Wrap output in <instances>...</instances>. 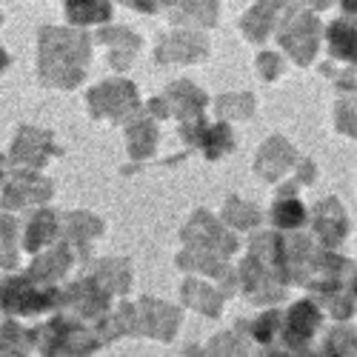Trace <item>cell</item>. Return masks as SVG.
<instances>
[{
    "mask_svg": "<svg viewBox=\"0 0 357 357\" xmlns=\"http://www.w3.org/2000/svg\"><path fill=\"white\" fill-rule=\"evenodd\" d=\"M241 283L249 301L278 303L286 294V241L275 231H263L255 237L249 257L241 266Z\"/></svg>",
    "mask_w": 357,
    "mask_h": 357,
    "instance_id": "obj_1",
    "label": "cell"
},
{
    "mask_svg": "<svg viewBox=\"0 0 357 357\" xmlns=\"http://www.w3.org/2000/svg\"><path fill=\"white\" fill-rule=\"evenodd\" d=\"M40 63L38 72L43 83L54 89H75L86 77L92 40L75 29H43L40 32Z\"/></svg>",
    "mask_w": 357,
    "mask_h": 357,
    "instance_id": "obj_2",
    "label": "cell"
},
{
    "mask_svg": "<svg viewBox=\"0 0 357 357\" xmlns=\"http://www.w3.org/2000/svg\"><path fill=\"white\" fill-rule=\"evenodd\" d=\"M35 349L43 354H92L100 340L95 337L92 329L72 317H54L46 326H38V332H32Z\"/></svg>",
    "mask_w": 357,
    "mask_h": 357,
    "instance_id": "obj_3",
    "label": "cell"
},
{
    "mask_svg": "<svg viewBox=\"0 0 357 357\" xmlns=\"http://www.w3.org/2000/svg\"><path fill=\"white\" fill-rule=\"evenodd\" d=\"M61 303V291L54 286H38L32 278H9L0 280V306L9 314L32 317L49 312Z\"/></svg>",
    "mask_w": 357,
    "mask_h": 357,
    "instance_id": "obj_4",
    "label": "cell"
},
{
    "mask_svg": "<svg viewBox=\"0 0 357 357\" xmlns=\"http://www.w3.org/2000/svg\"><path fill=\"white\" fill-rule=\"evenodd\" d=\"M89 109H92L98 121H114V123H126L129 117L143 112L135 83H129L123 77H114V80L95 86L92 92H89Z\"/></svg>",
    "mask_w": 357,
    "mask_h": 357,
    "instance_id": "obj_5",
    "label": "cell"
},
{
    "mask_svg": "<svg viewBox=\"0 0 357 357\" xmlns=\"http://www.w3.org/2000/svg\"><path fill=\"white\" fill-rule=\"evenodd\" d=\"M280 43L301 66H309L320 43V20L306 9H289L280 26Z\"/></svg>",
    "mask_w": 357,
    "mask_h": 357,
    "instance_id": "obj_6",
    "label": "cell"
},
{
    "mask_svg": "<svg viewBox=\"0 0 357 357\" xmlns=\"http://www.w3.org/2000/svg\"><path fill=\"white\" fill-rule=\"evenodd\" d=\"M203 109H206V95L189 80L172 83L160 98L149 103V112L155 117H177V121H183V123L203 121Z\"/></svg>",
    "mask_w": 357,
    "mask_h": 357,
    "instance_id": "obj_7",
    "label": "cell"
},
{
    "mask_svg": "<svg viewBox=\"0 0 357 357\" xmlns=\"http://www.w3.org/2000/svg\"><path fill=\"white\" fill-rule=\"evenodd\" d=\"M183 241L195 252L218 255V257H231V252L237 249V241L209 212H195V218L183 229Z\"/></svg>",
    "mask_w": 357,
    "mask_h": 357,
    "instance_id": "obj_8",
    "label": "cell"
},
{
    "mask_svg": "<svg viewBox=\"0 0 357 357\" xmlns=\"http://www.w3.org/2000/svg\"><path fill=\"white\" fill-rule=\"evenodd\" d=\"M320 309L314 301H301V303H294L286 314V320H280V343L294 351V354H301L309 349V340L314 337V332L320 329Z\"/></svg>",
    "mask_w": 357,
    "mask_h": 357,
    "instance_id": "obj_9",
    "label": "cell"
},
{
    "mask_svg": "<svg viewBox=\"0 0 357 357\" xmlns=\"http://www.w3.org/2000/svg\"><path fill=\"white\" fill-rule=\"evenodd\" d=\"M52 155H61V152L54 149L52 135L43 132V129H35V126H23V129L17 132V137H15L9 163H12L15 169L35 172V169H43Z\"/></svg>",
    "mask_w": 357,
    "mask_h": 357,
    "instance_id": "obj_10",
    "label": "cell"
},
{
    "mask_svg": "<svg viewBox=\"0 0 357 357\" xmlns=\"http://www.w3.org/2000/svg\"><path fill=\"white\" fill-rule=\"evenodd\" d=\"M177 326H181V309H174L163 301L143 297L135 309V332L149 335L155 340H172Z\"/></svg>",
    "mask_w": 357,
    "mask_h": 357,
    "instance_id": "obj_11",
    "label": "cell"
},
{
    "mask_svg": "<svg viewBox=\"0 0 357 357\" xmlns=\"http://www.w3.org/2000/svg\"><path fill=\"white\" fill-rule=\"evenodd\" d=\"M61 303L63 306H69V309H75L77 312V317L80 320H86V323H98L112 306V294H106L92 278H83V280H77L75 286H69L63 294H61Z\"/></svg>",
    "mask_w": 357,
    "mask_h": 357,
    "instance_id": "obj_12",
    "label": "cell"
},
{
    "mask_svg": "<svg viewBox=\"0 0 357 357\" xmlns=\"http://www.w3.org/2000/svg\"><path fill=\"white\" fill-rule=\"evenodd\" d=\"M181 135H183V140L189 146H197L209 160H220L223 155L231 152V146H234L231 129L226 123L206 126V121H195V123H183Z\"/></svg>",
    "mask_w": 357,
    "mask_h": 357,
    "instance_id": "obj_13",
    "label": "cell"
},
{
    "mask_svg": "<svg viewBox=\"0 0 357 357\" xmlns=\"http://www.w3.org/2000/svg\"><path fill=\"white\" fill-rule=\"evenodd\" d=\"M49 197H52V181H46V177H40L35 172L17 169V174L12 177V183L6 186L3 206L12 209V212H17V209H26V206L43 203Z\"/></svg>",
    "mask_w": 357,
    "mask_h": 357,
    "instance_id": "obj_14",
    "label": "cell"
},
{
    "mask_svg": "<svg viewBox=\"0 0 357 357\" xmlns=\"http://www.w3.org/2000/svg\"><path fill=\"white\" fill-rule=\"evenodd\" d=\"M206 52H209V40L200 32H174L160 43L158 61L160 63H195V61H203Z\"/></svg>",
    "mask_w": 357,
    "mask_h": 357,
    "instance_id": "obj_15",
    "label": "cell"
},
{
    "mask_svg": "<svg viewBox=\"0 0 357 357\" xmlns=\"http://www.w3.org/2000/svg\"><path fill=\"white\" fill-rule=\"evenodd\" d=\"M312 226H314V234L323 241V246H326V249H337V246L343 243L346 231H349L346 212H343V206H340L335 197L317 203Z\"/></svg>",
    "mask_w": 357,
    "mask_h": 357,
    "instance_id": "obj_16",
    "label": "cell"
},
{
    "mask_svg": "<svg viewBox=\"0 0 357 357\" xmlns=\"http://www.w3.org/2000/svg\"><path fill=\"white\" fill-rule=\"evenodd\" d=\"M294 163H297V155L289 146V140L272 137V140L263 143L260 155H257V174L263 177V181H280Z\"/></svg>",
    "mask_w": 357,
    "mask_h": 357,
    "instance_id": "obj_17",
    "label": "cell"
},
{
    "mask_svg": "<svg viewBox=\"0 0 357 357\" xmlns=\"http://www.w3.org/2000/svg\"><path fill=\"white\" fill-rule=\"evenodd\" d=\"M126 140H129V158L132 160H146L155 155L158 146V126L152 117H146L143 112H137L135 117L126 121Z\"/></svg>",
    "mask_w": 357,
    "mask_h": 357,
    "instance_id": "obj_18",
    "label": "cell"
},
{
    "mask_svg": "<svg viewBox=\"0 0 357 357\" xmlns=\"http://www.w3.org/2000/svg\"><path fill=\"white\" fill-rule=\"evenodd\" d=\"M98 40L109 46V52H112L109 63L114 69H129L137 49H140V38L135 32H129V29H100Z\"/></svg>",
    "mask_w": 357,
    "mask_h": 357,
    "instance_id": "obj_19",
    "label": "cell"
},
{
    "mask_svg": "<svg viewBox=\"0 0 357 357\" xmlns=\"http://www.w3.org/2000/svg\"><path fill=\"white\" fill-rule=\"evenodd\" d=\"M286 0H260V3L241 20V29L246 32L249 40H266L272 32V26L278 23V17L283 15Z\"/></svg>",
    "mask_w": 357,
    "mask_h": 357,
    "instance_id": "obj_20",
    "label": "cell"
},
{
    "mask_svg": "<svg viewBox=\"0 0 357 357\" xmlns=\"http://www.w3.org/2000/svg\"><path fill=\"white\" fill-rule=\"evenodd\" d=\"M103 231V223L86 212H77V215H69L66 223H63V237L69 246H77V255L80 257H89V246L92 241Z\"/></svg>",
    "mask_w": 357,
    "mask_h": 357,
    "instance_id": "obj_21",
    "label": "cell"
},
{
    "mask_svg": "<svg viewBox=\"0 0 357 357\" xmlns=\"http://www.w3.org/2000/svg\"><path fill=\"white\" fill-rule=\"evenodd\" d=\"M72 266V252L69 246H54L52 252L40 255L32 269H29V278H32L35 283H43V286H52L54 280H61L66 275V269Z\"/></svg>",
    "mask_w": 357,
    "mask_h": 357,
    "instance_id": "obj_22",
    "label": "cell"
},
{
    "mask_svg": "<svg viewBox=\"0 0 357 357\" xmlns=\"http://www.w3.org/2000/svg\"><path fill=\"white\" fill-rule=\"evenodd\" d=\"M89 278H92L106 294L112 297H121L129 291V280H132V269L126 260H103L98 263L92 272H89Z\"/></svg>",
    "mask_w": 357,
    "mask_h": 357,
    "instance_id": "obj_23",
    "label": "cell"
},
{
    "mask_svg": "<svg viewBox=\"0 0 357 357\" xmlns=\"http://www.w3.org/2000/svg\"><path fill=\"white\" fill-rule=\"evenodd\" d=\"M172 9L174 23H200L215 26L218 23V0H163Z\"/></svg>",
    "mask_w": 357,
    "mask_h": 357,
    "instance_id": "obj_24",
    "label": "cell"
},
{
    "mask_svg": "<svg viewBox=\"0 0 357 357\" xmlns=\"http://www.w3.org/2000/svg\"><path fill=\"white\" fill-rule=\"evenodd\" d=\"M223 297H226V291H215V286L203 283V280H186L183 283V303L203 312V314H209V317L220 314Z\"/></svg>",
    "mask_w": 357,
    "mask_h": 357,
    "instance_id": "obj_25",
    "label": "cell"
},
{
    "mask_svg": "<svg viewBox=\"0 0 357 357\" xmlns=\"http://www.w3.org/2000/svg\"><path fill=\"white\" fill-rule=\"evenodd\" d=\"M57 229H61V223H57V215L54 212H46L43 209V212L32 215V220H29V226H26V241H23L26 252L38 255L43 246L54 243Z\"/></svg>",
    "mask_w": 357,
    "mask_h": 357,
    "instance_id": "obj_26",
    "label": "cell"
},
{
    "mask_svg": "<svg viewBox=\"0 0 357 357\" xmlns=\"http://www.w3.org/2000/svg\"><path fill=\"white\" fill-rule=\"evenodd\" d=\"M66 17L75 26H95L112 17L109 0H66Z\"/></svg>",
    "mask_w": 357,
    "mask_h": 357,
    "instance_id": "obj_27",
    "label": "cell"
},
{
    "mask_svg": "<svg viewBox=\"0 0 357 357\" xmlns=\"http://www.w3.org/2000/svg\"><path fill=\"white\" fill-rule=\"evenodd\" d=\"M329 49L337 61L354 63V52H357V35H354V23L349 20H335L329 26Z\"/></svg>",
    "mask_w": 357,
    "mask_h": 357,
    "instance_id": "obj_28",
    "label": "cell"
},
{
    "mask_svg": "<svg viewBox=\"0 0 357 357\" xmlns=\"http://www.w3.org/2000/svg\"><path fill=\"white\" fill-rule=\"evenodd\" d=\"M272 218L280 229H301L306 223V209L294 195H280V200L272 209Z\"/></svg>",
    "mask_w": 357,
    "mask_h": 357,
    "instance_id": "obj_29",
    "label": "cell"
},
{
    "mask_svg": "<svg viewBox=\"0 0 357 357\" xmlns=\"http://www.w3.org/2000/svg\"><path fill=\"white\" fill-rule=\"evenodd\" d=\"M35 346L32 332H26L23 326L6 320L0 326V354H26L29 349Z\"/></svg>",
    "mask_w": 357,
    "mask_h": 357,
    "instance_id": "obj_30",
    "label": "cell"
},
{
    "mask_svg": "<svg viewBox=\"0 0 357 357\" xmlns=\"http://www.w3.org/2000/svg\"><path fill=\"white\" fill-rule=\"evenodd\" d=\"M223 220L229 226H234V229H255L260 223V212H257V206H252V203L229 197L226 206H223Z\"/></svg>",
    "mask_w": 357,
    "mask_h": 357,
    "instance_id": "obj_31",
    "label": "cell"
},
{
    "mask_svg": "<svg viewBox=\"0 0 357 357\" xmlns=\"http://www.w3.org/2000/svg\"><path fill=\"white\" fill-rule=\"evenodd\" d=\"M280 320H283L280 309H272V312L260 314V317L252 323V335H255V340L263 343L266 349L275 346V343L280 340Z\"/></svg>",
    "mask_w": 357,
    "mask_h": 357,
    "instance_id": "obj_32",
    "label": "cell"
},
{
    "mask_svg": "<svg viewBox=\"0 0 357 357\" xmlns=\"http://www.w3.org/2000/svg\"><path fill=\"white\" fill-rule=\"evenodd\" d=\"M218 114L223 121H231V117L246 121V117L255 114V98L252 95H226L218 100Z\"/></svg>",
    "mask_w": 357,
    "mask_h": 357,
    "instance_id": "obj_33",
    "label": "cell"
},
{
    "mask_svg": "<svg viewBox=\"0 0 357 357\" xmlns=\"http://www.w3.org/2000/svg\"><path fill=\"white\" fill-rule=\"evenodd\" d=\"M0 266L12 269L17 266V243H15V220L0 215Z\"/></svg>",
    "mask_w": 357,
    "mask_h": 357,
    "instance_id": "obj_34",
    "label": "cell"
},
{
    "mask_svg": "<svg viewBox=\"0 0 357 357\" xmlns=\"http://www.w3.org/2000/svg\"><path fill=\"white\" fill-rule=\"evenodd\" d=\"M326 306H329V312L337 320L351 317L354 314V280H349L346 286H340L337 291H332L329 297H326Z\"/></svg>",
    "mask_w": 357,
    "mask_h": 357,
    "instance_id": "obj_35",
    "label": "cell"
},
{
    "mask_svg": "<svg viewBox=\"0 0 357 357\" xmlns=\"http://www.w3.org/2000/svg\"><path fill=\"white\" fill-rule=\"evenodd\" d=\"M326 354H354V332L351 329H335L323 343Z\"/></svg>",
    "mask_w": 357,
    "mask_h": 357,
    "instance_id": "obj_36",
    "label": "cell"
},
{
    "mask_svg": "<svg viewBox=\"0 0 357 357\" xmlns=\"http://www.w3.org/2000/svg\"><path fill=\"white\" fill-rule=\"evenodd\" d=\"M257 69H260V77L275 80V77L283 72V61H280L275 52H263V54L257 57Z\"/></svg>",
    "mask_w": 357,
    "mask_h": 357,
    "instance_id": "obj_37",
    "label": "cell"
},
{
    "mask_svg": "<svg viewBox=\"0 0 357 357\" xmlns=\"http://www.w3.org/2000/svg\"><path fill=\"white\" fill-rule=\"evenodd\" d=\"M337 126H340V132L354 137V100L351 98H343L337 106Z\"/></svg>",
    "mask_w": 357,
    "mask_h": 357,
    "instance_id": "obj_38",
    "label": "cell"
},
{
    "mask_svg": "<svg viewBox=\"0 0 357 357\" xmlns=\"http://www.w3.org/2000/svg\"><path fill=\"white\" fill-rule=\"evenodd\" d=\"M212 351H218V354H234V351H246V346L237 340V335H223V337H218L212 343Z\"/></svg>",
    "mask_w": 357,
    "mask_h": 357,
    "instance_id": "obj_39",
    "label": "cell"
},
{
    "mask_svg": "<svg viewBox=\"0 0 357 357\" xmlns=\"http://www.w3.org/2000/svg\"><path fill=\"white\" fill-rule=\"evenodd\" d=\"M123 3L137 9V12H146V15H152L158 9V0H123Z\"/></svg>",
    "mask_w": 357,
    "mask_h": 357,
    "instance_id": "obj_40",
    "label": "cell"
},
{
    "mask_svg": "<svg viewBox=\"0 0 357 357\" xmlns=\"http://www.w3.org/2000/svg\"><path fill=\"white\" fill-rule=\"evenodd\" d=\"M303 3H306V6H312V9H326V6L332 3V0H303Z\"/></svg>",
    "mask_w": 357,
    "mask_h": 357,
    "instance_id": "obj_41",
    "label": "cell"
},
{
    "mask_svg": "<svg viewBox=\"0 0 357 357\" xmlns=\"http://www.w3.org/2000/svg\"><path fill=\"white\" fill-rule=\"evenodd\" d=\"M354 6H357V0H343V12H346V15H351V17H354V12H357Z\"/></svg>",
    "mask_w": 357,
    "mask_h": 357,
    "instance_id": "obj_42",
    "label": "cell"
},
{
    "mask_svg": "<svg viewBox=\"0 0 357 357\" xmlns=\"http://www.w3.org/2000/svg\"><path fill=\"white\" fill-rule=\"evenodd\" d=\"M6 66H9V54H6L3 49H0V72H3Z\"/></svg>",
    "mask_w": 357,
    "mask_h": 357,
    "instance_id": "obj_43",
    "label": "cell"
},
{
    "mask_svg": "<svg viewBox=\"0 0 357 357\" xmlns=\"http://www.w3.org/2000/svg\"><path fill=\"white\" fill-rule=\"evenodd\" d=\"M0 23H3V15H0Z\"/></svg>",
    "mask_w": 357,
    "mask_h": 357,
    "instance_id": "obj_44",
    "label": "cell"
},
{
    "mask_svg": "<svg viewBox=\"0 0 357 357\" xmlns=\"http://www.w3.org/2000/svg\"><path fill=\"white\" fill-rule=\"evenodd\" d=\"M0 163H3V158H0Z\"/></svg>",
    "mask_w": 357,
    "mask_h": 357,
    "instance_id": "obj_45",
    "label": "cell"
}]
</instances>
